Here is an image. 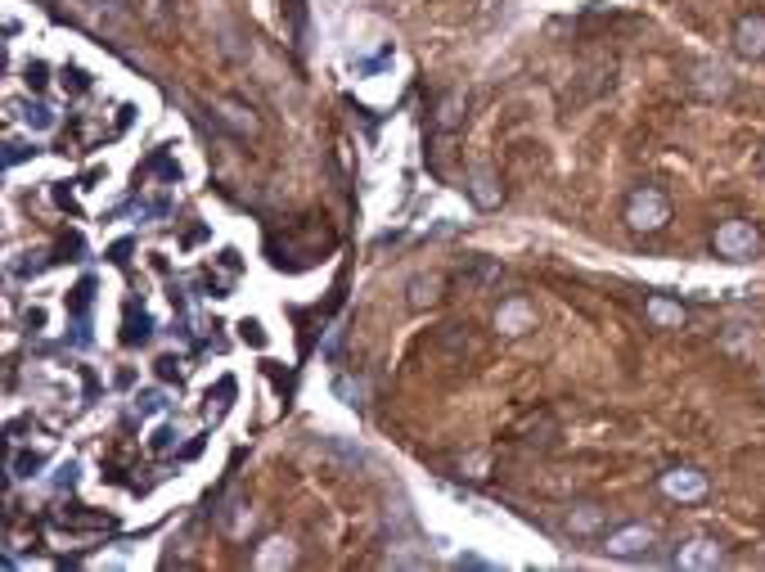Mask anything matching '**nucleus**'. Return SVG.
<instances>
[{
  "label": "nucleus",
  "mask_w": 765,
  "mask_h": 572,
  "mask_svg": "<svg viewBox=\"0 0 765 572\" xmlns=\"http://www.w3.org/2000/svg\"><path fill=\"white\" fill-rule=\"evenodd\" d=\"M621 217H626V226L635 230V235H657V230H666V221H671V199H666L657 185H639V190H630Z\"/></svg>",
  "instance_id": "nucleus-1"
},
{
  "label": "nucleus",
  "mask_w": 765,
  "mask_h": 572,
  "mask_svg": "<svg viewBox=\"0 0 765 572\" xmlns=\"http://www.w3.org/2000/svg\"><path fill=\"white\" fill-rule=\"evenodd\" d=\"M711 253H716L720 262H752V257L761 253V230L743 217L720 221L716 235H711Z\"/></svg>",
  "instance_id": "nucleus-2"
},
{
  "label": "nucleus",
  "mask_w": 765,
  "mask_h": 572,
  "mask_svg": "<svg viewBox=\"0 0 765 572\" xmlns=\"http://www.w3.org/2000/svg\"><path fill=\"white\" fill-rule=\"evenodd\" d=\"M657 487H662V496L680 500V505H693V500H702L711 491V482H707V473L680 464V469H666L662 478H657Z\"/></svg>",
  "instance_id": "nucleus-3"
},
{
  "label": "nucleus",
  "mask_w": 765,
  "mask_h": 572,
  "mask_svg": "<svg viewBox=\"0 0 765 572\" xmlns=\"http://www.w3.org/2000/svg\"><path fill=\"white\" fill-rule=\"evenodd\" d=\"M653 527H644V523H626V527H617V532H608L603 536V550L612 554V559H644L648 550H653Z\"/></svg>",
  "instance_id": "nucleus-4"
},
{
  "label": "nucleus",
  "mask_w": 765,
  "mask_h": 572,
  "mask_svg": "<svg viewBox=\"0 0 765 572\" xmlns=\"http://www.w3.org/2000/svg\"><path fill=\"white\" fill-rule=\"evenodd\" d=\"M734 55L747 59V64H761L765 59V14H743L734 23Z\"/></svg>",
  "instance_id": "nucleus-5"
},
{
  "label": "nucleus",
  "mask_w": 765,
  "mask_h": 572,
  "mask_svg": "<svg viewBox=\"0 0 765 572\" xmlns=\"http://www.w3.org/2000/svg\"><path fill=\"white\" fill-rule=\"evenodd\" d=\"M644 316L653 329H684L689 325V307L675 298H666V293H653V298H644Z\"/></svg>",
  "instance_id": "nucleus-6"
},
{
  "label": "nucleus",
  "mask_w": 765,
  "mask_h": 572,
  "mask_svg": "<svg viewBox=\"0 0 765 572\" xmlns=\"http://www.w3.org/2000/svg\"><path fill=\"white\" fill-rule=\"evenodd\" d=\"M720 559H725V550H720L716 541H707V536L680 545V554H675V563H680V568H716Z\"/></svg>",
  "instance_id": "nucleus-7"
},
{
  "label": "nucleus",
  "mask_w": 765,
  "mask_h": 572,
  "mask_svg": "<svg viewBox=\"0 0 765 572\" xmlns=\"http://www.w3.org/2000/svg\"><path fill=\"white\" fill-rule=\"evenodd\" d=\"M495 329L518 338V334H527V329H536V311H531L527 302H504L500 316H495Z\"/></svg>",
  "instance_id": "nucleus-8"
},
{
  "label": "nucleus",
  "mask_w": 765,
  "mask_h": 572,
  "mask_svg": "<svg viewBox=\"0 0 765 572\" xmlns=\"http://www.w3.org/2000/svg\"><path fill=\"white\" fill-rule=\"evenodd\" d=\"M603 523H608V509H599V505H576L572 514H567V527H572V536H594Z\"/></svg>",
  "instance_id": "nucleus-9"
},
{
  "label": "nucleus",
  "mask_w": 765,
  "mask_h": 572,
  "mask_svg": "<svg viewBox=\"0 0 765 572\" xmlns=\"http://www.w3.org/2000/svg\"><path fill=\"white\" fill-rule=\"evenodd\" d=\"M468 194H473L477 208H500V185H495V176L486 172V167H477V172L468 176Z\"/></svg>",
  "instance_id": "nucleus-10"
},
{
  "label": "nucleus",
  "mask_w": 765,
  "mask_h": 572,
  "mask_svg": "<svg viewBox=\"0 0 765 572\" xmlns=\"http://www.w3.org/2000/svg\"><path fill=\"white\" fill-rule=\"evenodd\" d=\"M149 338H153V320H149V311H135L131 307V316H126V334H122V343L126 347H144V343H149Z\"/></svg>",
  "instance_id": "nucleus-11"
},
{
  "label": "nucleus",
  "mask_w": 765,
  "mask_h": 572,
  "mask_svg": "<svg viewBox=\"0 0 765 572\" xmlns=\"http://www.w3.org/2000/svg\"><path fill=\"white\" fill-rule=\"evenodd\" d=\"M441 284H446L441 275H419V280L410 284V307L423 311L428 302H437V298H441Z\"/></svg>",
  "instance_id": "nucleus-12"
},
{
  "label": "nucleus",
  "mask_w": 765,
  "mask_h": 572,
  "mask_svg": "<svg viewBox=\"0 0 765 572\" xmlns=\"http://www.w3.org/2000/svg\"><path fill=\"white\" fill-rule=\"evenodd\" d=\"M230 397H234V379L225 374V379L216 383V392H207V419H212V424H221V419H225V410H230Z\"/></svg>",
  "instance_id": "nucleus-13"
},
{
  "label": "nucleus",
  "mask_w": 765,
  "mask_h": 572,
  "mask_svg": "<svg viewBox=\"0 0 765 572\" xmlns=\"http://www.w3.org/2000/svg\"><path fill=\"white\" fill-rule=\"evenodd\" d=\"M23 122H27V131H36V136H45V131H54V127H59L54 109H50V104H41V100H36V104H27V109H23Z\"/></svg>",
  "instance_id": "nucleus-14"
},
{
  "label": "nucleus",
  "mask_w": 765,
  "mask_h": 572,
  "mask_svg": "<svg viewBox=\"0 0 765 572\" xmlns=\"http://www.w3.org/2000/svg\"><path fill=\"white\" fill-rule=\"evenodd\" d=\"M45 469V455L41 451H14L9 455V478H32V473Z\"/></svg>",
  "instance_id": "nucleus-15"
},
{
  "label": "nucleus",
  "mask_w": 765,
  "mask_h": 572,
  "mask_svg": "<svg viewBox=\"0 0 765 572\" xmlns=\"http://www.w3.org/2000/svg\"><path fill=\"white\" fill-rule=\"evenodd\" d=\"M459 113H464V91L441 95V104H437V127H441V131L459 127Z\"/></svg>",
  "instance_id": "nucleus-16"
},
{
  "label": "nucleus",
  "mask_w": 765,
  "mask_h": 572,
  "mask_svg": "<svg viewBox=\"0 0 765 572\" xmlns=\"http://www.w3.org/2000/svg\"><path fill=\"white\" fill-rule=\"evenodd\" d=\"M59 82H63V91H68V95H86L90 86H95L86 68H77V64H63L59 68Z\"/></svg>",
  "instance_id": "nucleus-17"
},
{
  "label": "nucleus",
  "mask_w": 765,
  "mask_h": 572,
  "mask_svg": "<svg viewBox=\"0 0 765 572\" xmlns=\"http://www.w3.org/2000/svg\"><path fill=\"white\" fill-rule=\"evenodd\" d=\"M90 298H95V280H81L77 289L68 293V316L86 320V311H90Z\"/></svg>",
  "instance_id": "nucleus-18"
},
{
  "label": "nucleus",
  "mask_w": 765,
  "mask_h": 572,
  "mask_svg": "<svg viewBox=\"0 0 765 572\" xmlns=\"http://www.w3.org/2000/svg\"><path fill=\"white\" fill-rule=\"evenodd\" d=\"M234 329H239V338H243V343H248V347H266V343H270L266 325H261L257 316H243V320H239V325H234Z\"/></svg>",
  "instance_id": "nucleus-19"
},
{
  "label": "nucleus",
  "mask_w": 765,
  "mask_h": 572,
  "mask_svg": "<svg viewBox=\"0 0 765 572\" xmlns=\"http://www.w3.org/2000/svg\"><path fill=\"white\" fill-rule=\"evenodd\" d=\"M135 410H140V415H162V410H167V392H162V388L135 392Z\"/></svg>",
  "instance_id": "nucleus-20"
},
{
  "label": "nucleus",
  "mask_w": 765,
  "mask_h": 572,
  "mask_svg": "<svg viewBox=\"0 0 765 572\" xmlns=\"http://www.w3.org/2000/svg\"><path fill=\"white\" fill-rule=\"evenodd\" d=\"M333 397H342V406H360V397H365V388H360L351 374H338L333 379Z\"/></svg>",
  "instance_id": "nucleus-21"
},
{
  "label": "nucleus",
  "mask_w": 765,
  "mask_h": 572,
  "mask_svg": "<svg viewBox=\"0 0 765 572\" xmlns=\"http://www.w3.org/2000/svg\"><path fill=\"white\" fill-rule=\"evenodd\" d=\"M23 82H27V91H45V82H50V64H45V59H32V64L23 68Z\"/></svg>",
  "instance_id": "nucleus-22"
},
{
  "label": "nucleus",
  "mask_w": 765,
  "mask_h": 572,
  "mask_svg": "<svg viewBox=\"0 0 765 572\" xmlns=\"http://www.w3.org/2000/svg\"><path fill=\"white\" fill-rule=\"evenodd\" d=\"M288 559H293L288 541H270V550H261V554H257V563H261V568H279V563H288Z\"/></svg>",
  "instance_id": "nucleus-23"
},
{
  "label": "nucleus",
  "mask_w": 765,
  "mask_h": 572,
  "mask_svg": "<svg viewBox=\"0 0 765 572\" xmlns=\"http://www.w3.org/2000/svg\"><path fill=\"white\" fill-rule=\"evenodd\" d=\"M27 158H36L32 140H9L5 145V167H18V163H27Z\"/></svg>",
  "instance_id": "nucleus-24"
},
{
  "label": "nucleus",
  "mask_w": 765,
  "mask_h": 572,
  "mask_svg": "<svg viewBox=\"0 0 765 572\" xmlns=\"http://www.w3.org/2000/svg\"><path fill=\"white\" fill-rule=\"evenodd\" d=\"M153 370H158L162 383H180V361H176V356H158V361H153Z\"/></svg>",
  "instance_id": "nucleus-25"
},
{
  "label": "nucleus",
  "mask_w": 765,
  "mask_h": 572,
  "mask_svg": "<svg viewBox=\"0 0 765 572\" xmlns=\"http://www.w3.org/2000/svg\"><path fill=\"white\" fill-rule=\"evenodd\" d=\"M383 64H392V46H383V50H378V55H369V59H360V64H356V68H360V73H365V77H369V73H378V68H383Z\"/></svg>",
  "instance_id": "nucleus-26"
},
{
  "label": "nucleus",
  "mask_w": 765,
  "mask_h": 572,
  "mask_svg": "<svg viewBox=\"0 0 765 572\" xmlns=\"http://www.w3.org/2000/svg\"><path fill=\"white\" fill-rule=\"evenodd\" d=\"M77 473H81V464L77 460H68V464H59V473H54V487H77Z\"/></svg>",
  "instance_id": "nucleus-27"
},
{
  "label": "nucleus",
  "mask_w": 765,
  "mask_h": 572,
  "mask_svg": "<svg viewBox=\"0 0 765 572\" xmlns=\"http://www.w3.org/2000/svg\"><path fill=\"white\" fill-rule=\"evenodd\" d=\"M149 446H153V451H171V446H176V428H158Z\"/></svg>",
  "instance_id": "nucleus-28"
}]
</instances>
